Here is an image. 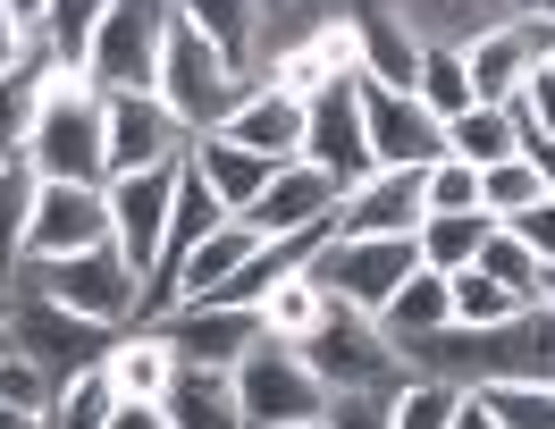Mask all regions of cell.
<instances>
[{"mask_svg": "<svg viewBox=\"0 0 555 429\" xmlns=\"http://www.w3.org/2000/svg\"><path fill=\"white\" fill-rule=\"evenodd\" d=\"M210 135L244 143V152H261V160H304V102L253 76V93H244V102L228 109V127H210Z\"/></svg>", "mask_w": 555, "mask_h": 429, "instance_id": "17", "label": "cell"}, {"mask_svg": "<svg viewBox=\"0 0 555 429\" xmlns=\"http://www.w3.org/2000/svg\"><path fill=\"white\" fill-rule=\"evenodd\" d=\"M521 312H530V303H521L514 286H496L480 261L454 270V328H496V321H521Z\"/></svg>", "mask_w": 555, "mask_h": 429, "instance_id": "32", "label": "cell"}, {"mask_svg": "<svg viewBox=\"0 0 555 429\" xmlns=\"http://www.w3.org/2000/svg\"><path fill=\"white\" fill-rule=\"evenodd\" d=\"M447 160H472V169L514 160V102H472L463 118H447Z\"/></svg>", "mask_w": 555, "mask_h": 429, "instance_id": "26", "label": "cell"}, {"mask_svg": "<svg viewBox=\"0 0 555 429\" xmlns=\"http://www.w3.org/2000/svg\"><path fill=\"white\" fill-rule=\"evenodd\" d=\"M0 337H9V286H0Z\"/></svg>", "mask_w": 555, "mask_h": 429, "instance_id": "49", "label": "cell"}, {"mask_svg": "<svg viewBox=\"0 0 555 429\" xmlns=\"http://www.w3.org/2000/svg\"><path fill=\"white\" fill-rule=\"evenodd\" d=\"M109 245V185H35V219H26V261H68V252Z\"/></svg>", "mask_w": 555, "mask_h": 429, "instance_id": "13", "label": "cell"}, {"mask_svg": "<svg viewBox=\"0 0 555 429\" xmlns=\"http://www.w3.org/2000/svg\"><path fill=\"white\" fill-rule=\"evenodd\" d=\"M480 270H488V278H496V286H514L521 303H539V252L521 245L514 227H496V236H488V245H480Z\"/></svg>", "mask_w": 555, "mask_h": 429, "instance_id": "37", "label": "cell"}, {"mask_svg": "<svg viewBox=\"0 0 555 429\" xmlns=\"http://www.w3.org/2000/svg\"><path fill=\"white\" fill-rule=\"evenodd\" d=\"M152 93L177 109V127H185V135H210V127H228V109L253 93V68H236L210 35H194L185 17H169V42H160V76H152Z\"/></svg>", "mask_w": 555, "mask_h": 429, "instance_id": "2", "label": "cell"}, {"mask_svg": "<svg viewBox=\"0 0 555 429\" xmlns=\"http://www.w3.org/2000/svg\"><path fill=\"white\" fill-rule=\"evenodd\" d=\"M26 51H35V42H26V35H17V26H9V9H0V76H9V68H17V60H26Z\"/></svg>", "mask_w": 555, "mask_h": 429, "instance_id": "45", "label": "cell"}, {"mask_svg": "<svg viewBox=\"0 0 555 429\" xmlns=\"http://www.w3.org/2000/svg\"><path fill=\"white\" fill-rule=\"evenodd\" d=\"M185 160H194V178L228 203V219H244L253 203H261V185L278 178V160H261V152H244V143H228V135H194Z\"/></svg>", "mask_w": 555, "mask_h": 429, "instance_id": "19", "label": "cell"}, {"mask_svg": "<svg viewBox=\"0 0 555 429\" xmlns=\"http://www.w3.org/2000/svg\"><path fill=\"white\" fill-rule=\"evenodd\" d=\"M51 51H26L17 68L0 76V169H26V143H35V118H42V93H51Z\"/></svg>", "mask_w": 555, "mask_h": 429, "instance_id": "20", "label": "cell"}, {"mask_svg": "<svg viewBox=\"0 0 555 429\" xmlns=\"http://www.w3.org/2000/svg\"><path fill=\"white\" fill-rule=\"evenodd\" d=\"M160 413H169V429H244L236 379H228V370H194V362H177V379H169V395H160Z\"/></svg>", "mask_w": 555, "mask_h": 429, "instance_id": "21", "label": "cell"}, {"mask_svg": "<svg viewBox=\"0 0 555 429\" xmlns=\"http://www.w3.org/2000/svg\"><path fill=\"white\" fill-rule=\"evenodd\" d=\"M109 0H51V17H42V51H51V68L60 76H85V51L102 35Z\"/></svg>", "mask_w": 555, "mask_h": 429, "instance_id": "28", "label": "cell"}, {"mask_svg": "<svg viewBox=\"0 0 555 429\" xmlns=\"http://www.w3.org/2000/svg\"><path fill=\"white\" fill-rule=\"evenodd\" d=\"M109 413H118V388H109V370H85V379H68V388L51 395L42 429H109Z\"/></svg>", "mask_w": 555, "mask_h": 429, "instance_id": "33", "label": "cell"}, {"mask_svg": "<svg viewBox=\"0 0 555 429\" xmlns=\"http://www.w3.org/2000/svg\"><path fill=\"white\" fill-rule=\"evenodd\" d=\"M236 379V413H244V429H286V421H320L328 413V388L312 379V362L295 354L286 337H253V354L228 370Z\"/></svg>", "mask_w": 555, "mask_h": 429, "instance_id": "7", "label": "cell"}, {"mask_svg": "<svg viewBox=\"0 0 555 429\" xmlns=\"http://www.w3.org/2000/svg\"><path fill=\"white\" fill-rule=\"evenodd\" d=\"M447 429H496V413H488V404H480V395H472V388H463V404H454V421Z\"/></svg>", "mask_w": 555, "mask_h": 429, "instance_id": "44", "label": "cell"}, {"mask_svg": "<svg viewBox=\"0 0 555 429\" xmlns=\"http://www.w3.org/2000/svg\"><path fill=\"white\" fill-rule=\"evenodd\" d=\"M328 211H337V178L312 169V160H278V178L261 185L244 227L253 236H304V227H328Z\"/></svg>", "mask_w": 555, "mask_h": 429, "instance_id": "15", "label": "cell"}, {"mask_svg": "<svg viewBox=\"0 0 555 429\" xmlns=\"http://www.w3.org/2000/svg\"><path fill=\"white\" fill-rule=\"evenodd\" d=\"M421 270V245L413 236H328V245L304 261V278L328 295V303H346L362 321H379L387 303H396V286Z\"/></svg>", "mask_w": 555, "mask_h": 429, "instance_id": "4", "label": "cell"}, {"mask_svg": "<svg viewBox=\"0 0 555 429\" xmlns=\"http://www.w3.org/2000/svg\"><path fill=\"white\" fill-rule=\"evenodd\" d=\"M304 160L328 169L337 194L379 169V160H371V127H362V84H353V76L346 84H320L312 102H304Z\"/></svg>", "mask_w": 555, "mask_h": 429, "instance_id": "11", "label": "cell"}, {"mask_svg": "<svg viewBox=\"0 0 555 429\" xmlns=\"http://www.w3.org/2000/svg\"><path fill=\"white\" fill-rule=\"evenodd\" d=\"M102 370H109V388H118V404H160L169 379H177V354L160 346V328H127Z\"/></svg>", "mask_w": 555, "mask_h": 429, "instance_id": "22", "label": "cell"}, {"mask_svg": "<svg viewBox=\"0 0 555 429\" xmlns=\"http://www.w3.org/2000/svg\"><path fill=\"white\" fill-rule=\"evenodd\" d=\"M488 236H496V219H488V211H421V227H413V245H421V270H438V278L472 270Z\"/></svg>", "mask_w": 555, "mask_h": 429, "instance_id": "24", "label": "cell"}, {"mask_svg": "<svg viewBox=\"0 0 555 429\" xmlns=\"http://www.w3.org/2000/svg\"><path fill=\"white\" fill-rule=\"evenodd\" d=\"M253 245H261V236H253L244 219H228L219 236H203V245L185 252V270H177V303H210V295H219V286L253 261ZM177 303H169V312H177Z\"/></svg>", "mask_w": 555, "mask_h": 429, "instance_id": "23", "label": "cell"}, {"mask_svg": "<svg viewBox=\"0 0 555 429\" xmlns=\"http://www.w3.org/2000/svg\"><path fill=\"white\" fill-rule=\"evenodd\" d=\"M0 9H9V26H17L26 42H42V17H51V0H0Z\"/></svg>", "mask_w": 555, "mask_h": 429, "instance_id": "42", "label": "cell"}, {"mask_svg": "<svg viewBox=\"0 0 555 429\" xmlns=\"http://www.w3.org/2000/svg\"><path fill=\"white\" fill-rule=\"evenodd\" d=\"M337 236H413L421 227V169H371L337 194Z\"/></svg>", "mask_w": 555, "mask_h": 429, "instance_id": "16", "label": "cell"}, {"mask_svg": "<svg viewBox=\"0 0 555 429\" xmlns=\"http://www.w3.org/2000/svg\"><path fill=\"white\" fill-rule=\"evenodd\" d=\"M547 68H555V51H547Z\"/></svg>", "mask_w": 555, "mask_h": 429, "instance_id": "51", "label": "cell"}, {"mask_svg": "<svg viewBox=\"0 0 555 429\" xmlns=\"http://www.w3.org/2000/svg\"><path fill=\"white\" fill-rule=\"evenodd\" d=\"M421 109H438V118H463L472 109V68H463V42H447V35H429L421 42Z\"/></svg>", "mask_w": 555, "mask_h": 429, "instance_id": "29", "label": "cell"}, {"mask_svg": "<svg viewBox=\"0 0 555 429\" xmlns=\"http://www.w3.org/2000/svg\"><path fill=\"white\" fill-rule=\"evenodd\" d=\"M26 169L51 185H109V127H102V93L85 76H51L26 143Z\"/></svg>", "mask_w": 555, "mask_h": 429, "instance_id": "1", "label": "cell"}, {"mask_svg": "<svg viewBox=\"0 0 555 429\" xmlns=\"http://www.w3.org/2000/svg\"><path fill=\"white\" fill-rule=\"evenodd\" d=\"M177 17H185L194 35H210L236 68H253V26L270 17V0H177Z\"/></svg>", "mask_w": 555, "mask_h": 429, "instance_id": "27", "label": "cell"}, {"mask_svg": "<svg viewBox=\"0 0 555 429\" xmlns=\"http://www.w3.org/2000/svg\"><path fill=\"white\" fill-rule=\"evenodd\" d=\"M286 429H328V421H286Z\"/></svg>", "mask_w": 555, "mask_h": 429, "instance_id": "50", "label": "cell"}, {"mask_svg": "<svg viewBox=\"0 0 555 429\" xmlns=\"http://www.w3.org/2000/svg\"><path fill=\"white\" fill-rule=\"evenodd\" d=\"M387 346H413V337H429V328H454V278H438V270H413V278L396 286V303L379 312Z\"/></svg>", "mask_w": 555, "mask_h": 429, "instance_id": "25", "label": "cell"}, {"mask_svg": "<svg viewBox=\"0 0 555 429\" xmlns=\"http://www.w3.org/2000/svg\"><path fill=\"white\" fill-rule=\"evenodd\" d=\"M353 35H362V76H371V84H404V93L421 84L413 17H396L387 0H362V9H353Z\"/></svg>", "mask_w": 555, "mask_h": 429, "instance_id": "18", "label": "cell"}, {"mask_svg": "<svg viewBox=\"0 0 555 429\" xmlns=\"http://www.w3.org/2000/svg\"><path fill=\"white\" fill-rule=\"evenodd\" d=\"M496 413V429H555V388L547 379H496V388H472Z\"/></svg>", "mask_w": 555, "mask_h": 429, "instance_id": "34", "label": "cell"}, {"mask_svg": "<svg viewBox=\"0 0 555 429\" xmlns=\"http://www.w3.org/2000/svg\"><path fill=\"white\" fill-rule=\"evenodd\" d=\"M353 84H362V127H371V160L379 169H429V160H447V118L421 109V93L371 84V76H353Z\"/></svg>", "mask_w": 555, "mask_h": 429, "instance_id": "10", "label": "cell"}, {"mask_svg": "<svg viewBox=\"0 0 555 429\" xmlns=\"http://www.w3.org/2000/svg\"><path fill=\"white\" fill-rule=\"evenodd\" d=\"M0 429H42V421L26 413V404H9V395H0Z\"/></svg>", "mask_w": 555, "mask_h": 429, "instance_id": "46", "label": "cell"}, {"mask_svg": "<svg viewBox=\"0 0 555 429\" xmlns=\"http://www.w3.org/2000/svg\"><path fill=\"white\" fill-rule=\"evenodd\" d=\"M109 429H169V413H160V404H118Z\"/></svg>", "mask_w": 555, "mask_h": 429, "instance_id": "43", "label": "cell"}, {"mask_svg": "<svg viewBox=\"0 0 555 429\" xmlns=\"http://www.w3.org/2000/svg\"><path fill=\"white\" fill-rule=\"evenodd\" d=\"M118 337H127V328L85 321V312H68V303H51V295H9V337H0V346H17L51 388H68V379H85V370H102Z\"/></svg>", "mask_w": 555, "mask_h": 429, "instance_id": "5", "label": "cell"}, {"mask_svg": "<svg viewBox=\"0 0 555 429\" xmlns=\"http://www.w3.org/2000/svg\"><path fill=\"white\" fill-rule=\"evenodd\" d=\"M169 17H177V0H109L102 35L85 51V84H93V93H152Z\"/></svg>", "mask_w": 555, "mask_h": 429, "instance_id": "8", "label": "cell"}, {"mask_svg": "<svg viewBox=\"0 0 555 429\" xmlns=\"http://www.w3.org/2000/svg\"><path fill=\"white\" fill-rule=\"evenodd\" d=\"M454 404H463V388H447V379H404V388L387 395V413H396V429H447Z\"/></svg>", "mask_w": 555, "mask_h": 429, "instance_id": "36", "label": "cell"}, {"mask_svg": "<svg viewBox=\"0 0 555 429\" xmlns=\"http://www.w3.org/2000/svg\"><path fill=\"white\" fill-rule=\"evenodd\" d=\"M35 169H0V286L17 278L26 261V219H35Z\"/></svg>", "mask_w": 555, "mask_h": 429, "instance_id": "35", "label": "cell"}, {"mask_svg": "<svg viewBox=\"0 0 555 429\" xmlns=\"http://www.w3.org/2000/svg\"><path fill=\"white\" fill-rule=\"evenodd\" d=\"M9 295H51L85 321L102 328H135L143 321V278L118 261V245H93V252H68V261H17Z\"/></svg>", "mask_w": 555, "mask_h": 429, "instance_id": "3", "label": "cell"}, {"mask_svg": "<svg viewBox=\"0 0 555 429\" xmlns=\"http://www.w3.org/2000/svg\"><path fill=\"white\" fill-rule=\"evenodd\" d=\"M421 211H480V169L472 160H429L421 169Z\"/></svg>", "mask_w": 555, "mask_h": 429, "instance_id": "38", "label": "cell"}, {"mask_svg": "<svg viewBox=\"0 0 555 429\" xmlns=\"http://www.w3.org/2000/svg\"><path fill=\"white\" fill-rule=\"evenodd\" d=\"M328 429H396V413H387V395L353 388V395H328V413H320Z\"/></svg>", "mask_w": 555, "mask_h": 429, "instance_id": "40", "label": "cell"}, {"mask_svg": "<svg viewBox=\"0 0 555 429\" xmlns=\"http://www.w3.org/2000/svg\"><path fill=\"white\" fill-rule=\"evenodd\" d=\"M177 178H185V160L109 178V245H118V261H127L143 286H152V270H160V236H169V211H177Z\"/></svg>", "mask_w": 555, "mask_h": 429, "instance_id": "9", "label": "cell"}, {"mask_svg": "<svg viewBox=\"0 0 555 429\" xmlns=\"http://www.w3.org/2000/svg\"><path fill=\"white\" fill-rule=\"evenodd\" d=\"M320 321H328V295H320L304 270H295V278H278L270 303H261V328H270V337H286V346H304Z\"/></svg>", "mask_w": 555, "mask_h": 429, "instance_id": "30", "label": "cell"}, {"mask_svg": "<svg viewBox=\"0 0 555 429\" xmlns=\"http://www.w3.org/2000/svg\"><path fill=\"white\" fill-rule=\"evenodd\" d=\"M102 127H109V178L169 169V160L194 152V135L177 127V109L160 93H102Z\"/></svg>", "mask_w": 555, "mask_h": 429, "instance_id": "12", "label": "cell"}, {"mask_svg": "<svg viewBox=\"0 0 555 429\" xmlns=\"http://www.w3.org/2000/svg\"><path fill=\"white\" fill-rule=\"evenodd\" d=\"M539 203H547V178H539L521 152H514V160H496V169H480V211L496 219V227L521 219V211H539Z\"/></svg>", "mask_w": 555, "mask_h": 429, "instance_id": "31", "label": "cell"}, {"mask_svg": "<svg viewBox=\"0 0 555 429\" xmlns=\"http://www.w3.org/2000/svg\"><path fill=\"white\" fill-rule=\"evenodd\" d=\"M295 354L312 362V379H320L328 395H353V388L396 395V388H404V354L387 346V328L362 321V312H346V303H328V321H320Z\"/></svg>", "mask_w": 555, "mask_h": 429, "instance_id": "6", "label": "cell"}, {"mask_svg": "<svg viewBox=\"0 0 555 429\" xmlns=\"http://www.w3.org/2000/svg\"><path fill=\"white\" fill-rule=\"evenodd\" d=\"M539 303H555V270H539Z\"/></svg>", "mask_w": 555, "mask_h": 429, "instance_id": "47", "label": "cell"}, {"mask_svg": "<svg viewBox=\"0 0 555 429\" xmlns=\"http://www.w3.org/2000/svg\"><path fill=\"white\" fill-rule=\"evenodd\" d=\"M521 245L539 252V270H555V203H539V211H521V219H505Z\"/></svg>", "mask_w": 555, "mask_h": 429, "instance_id": "41", "label": "cell"}, {"mask_svg": "<svg viewBox=\"0 0 555 429\" xmlns=\"http://www.w3.org/2000/svg\"><path fill=\"white\" fill-rule=\"evenodd\" d=\"M160 346H169L177 362H194V370H236L244 354H253V337H261V312H236V303H177V312H160Z\"/></svg>", "mask_w": 555, "mask_h": 429, "instance_id": "14", "label": "cell"}, {"mask_svg": "<svg viewBox=\"0 0 555 429\" xmlns=\"http://www.w3.org/2000/svg\"><path fill=\"white\" fill-rule=\"evenodd\" d=\"M530 17H547V26H555V0H530Z\"/></svg>", "mask_w": 555, "mask_h": 429, "instance_id": "48", "label": "cell"}, {"mask_svg": "<svg viewBox=\"0 0 555 429\" xmlns=\"http://www.w3.org/2000/svg\"><path fill=\"white\" fill-rule=\"evenodd\" d=\"M514 118H521V127H539V135L555 143V68H547V60H539V68L521 76V93H514Z\"/></svg>", "mask_w": 555, "mask_h": 429, "instance_id": "39", "label": "cell"}]
</instances>
